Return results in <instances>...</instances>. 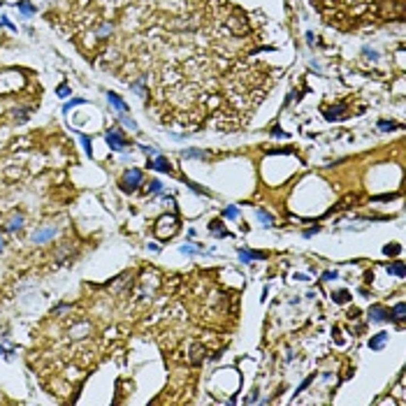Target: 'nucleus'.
<instances>
[{
    "instance_id": "nucleus-1",
    "label": "nucleus",
    "mask_w": 406,
    "mask_h": 406,
    "mask_svg": "<svg viewBox=\"0 0 406 406\" xmlns=\"http://www.w3.org/2000/svg\"><path fill=\"white\" fill-rule=\"evenodd\" d=\"M177 230H179V223L174 216H163V219L156 223V237L158 239H167V237H172Z\"/></svg>"
},
{
    "instance_id": "nucleus-2",
    "label": "nucleus",
    "mask_w": 406,
    "mask_h": 406,
    "mask_svg": "<svg viewBox=\"0 0 406 406\" xmlns=\"http://www.w3.org/2000/svg\"><path fill=\"white\" fill-rule=\"evenodd\" d=\"M142 179H144V177H142V172L133 167V169H128V172L123 174V179H121V186H123V190L133 193V190H137V188H139Z\"/></svg>"
},
{
    "instance_id": "nucleus-3",
    "label": "nucleus",
    "mask_w": 406,
    "mask_h": 406,
    "mask_svg": "<svg viewBox=\"0 0 406 406\" xmlns=\"http://www.w3.org/2000/svg\"><path fill=\"white\" fill-rule=\"evenodd\" d=\"M56 235H58L56 225H42L33 232V244H47V241L56 239Z\"/></svg>"
},
{
    "instance_id": "nucleus-4",
    "label": "nucleus",
    "mask_w": 406,
    "mask_h": 406,
    "mask_svg": "<svg viewBox=\"0 0 406 406\" xmlns=\"http://www.w3.org/2000/svg\"><path fill=\"white\" fill-rule=\"evenodd\" d=\"M104 139H107V144H109V149H114V151H123L125 146H128V142H125V137L118 133V130H107V135H104Z\"/></svg>"
},
{
    "instance_id": "nucleus-5",
    "label": "nucleus",
    "mask_w": 406,
    "mask_h": 406,
    "mask_svg": "<svg viewBox=\"0 0 406 406\" xmlns=\"http://www.w3.org/2000/svg\"><path fill=\"white\" fill-rule=\"evenodd\" d=\"M23 223H26V219H23V214H12L10 220H7V225H5V230L7 232H19V230H23Z\"/></svg>"
},
{
    "instance_id": "nucleus-6",
    "label": "nucleus",
    "mask_w": 406,
    "mask_h": 406,
    "mask_svg": "<svg viewBox=\"0 0 406 406\" xmlns=\"http://www.w3.org/2000/svg\"><path fill=\"white\" fill-rule=\"evenodd\" d=\"M107 100H109V104H112V107L116 109V114H118V116H123L125 112H128V104H125L116 93H112V91H109V93H107Z\"/></svg>"
},
{
    "instance_id": "nucleus-7",
    "label": "nucleus",
    "mask_w": 406,
    "mask_h": 406,
    "mask_svg": "<svg viewBox=\"0 0 406 406\" xmlns=\"http://www.w3.org/2000/svg\"><path fill=\"white\" fill-rule=\"evenodd\" d=\"M369 318L374 321V323H383V321H388L390 318V313L383 309V306H378V304H374L372 309H369Z\"/></svg>"
},
{
    "instance_id": "nucleus-8",
    "label": "nucleus",
    "mask_w": 406,
    "mask_h": 406,
    "mask_svg": "<svg viewBox=\"0 0 406 406\" xmlns=\"http://www.w3.org/2000/svg\"><path fill=\"white\" fill-rule=\"evenodd\" d=\"M146 167H153V169H158V172H169V169H172V165H169V160H167L165 156H156V160H153V163L149 160V165Z\"/></svg>"
},
{
    "instance_id": "nucleus-9",
    "label": "nucleus",
    "mask_w": 406,
    "mask_h": 406,
    "mask_svg": "<svg viewBox=\"0 0 406 406\" xmlns=\"http://www.w3.org/2000/svg\"><path fill=\"white\" fill-rule=\"evenodd\" d=\"M239 258L241 262H253V260H262L265 253H258V251H246V249H239Z\"/></svg>"
},
{
    "instance_id": "nucleus-10",
    "label": "nucleus",
    "mask_w": 406,
    "mask_h": 406,
    "mask_svg": "<svg viewBox=\"0 0 406 406\" xmlns=\"http://www.w3.org/2000/svg\"><path fill=\"white\" fill-rule=\"evenodd\" d=\"M255 216H258V220H260L265 228H274V216H271L270 211H265V209H258V211H255Z\"/></svg>"
},
{
    "instance_id": "nucleus-11",
    "label": "nucleus",
    "mask_w": 406,
    "mask_h": 406,
    "mask_svg": "<svg viewBox=\"0 0 406 406\" xmlns=\"http://www.w3.org/2000/svg\"><path fill=\"white\" fill-rule=\"evenodd\" d=\"M386 341H388V332H378V334L374 337V339L369 341V348H372V351H381Z\"/></svg>"
},
{
    "instance_id": "nucleus-12",
    "label": "nucleus",
    "mask_w": 406,
    "mask_h": 406,
    "mask_svg": "<svg viewBox=\"0 0 406 406\" xmlns=\"http://www.w3.org/2000/svg\"><path fill=\"white\" fill-rule=\"evenodd\" d=\"M88 332H91V323H79V325H74V327H72V337H74V339H84Z\"/></svg>"
},
{
    "instance_id": "nucleus-13",
    "label": "nucleus",
    "mask_w": 406,
    "mask_h": 406,
    "mask_svg": "<svg viewBox=\"0 0 406 406\" xmlns=\"http://www.w3.org/2000/svg\"><path fill=\"white\" fill-rule=\"evenodd\" d=\"M388 271H390L392 276H397V279H404V262L397 260V262H392V265H388Z\"/></svg>"
},
{
    "instance_id": "nucleus-14",
    "label": "nucleus",
    "mask_w": 406,
    "mask_h": 406,
    "mask_svg": "<svg viewBox=\"0 0 406 406\" xmlns=\"http://www.w3.org/2000/svg\"><path fill=\"white\" fill-rule=\"evenodd\" d=\"M17 7H19V12H23L26 17H31V14H35V7H33V5L28 2V0H21L19 5H17Z\"/></svg>"
},
{
    "instance_id": "nucleus-15",
    "label": "nucleus",
    "mask_w": 406,
    "mask_h": 406,
    "mask_svg": "<svg viewBox=\"0 0 406 406\" xmlns=\"http://www.w3.org/2000/svg\"><path fill=\"white\" fill-rule=\"evenodd\" d=\"M211 230H214V235H216V237H228L225 228H220V220H214V223H211Z\"/></svg>"
},
{
    "instance_id": "nucleus-16",
    "label": "nucleus",
    "mask_w": 406,
    "mask_h": 406,
    "mask_svg": "<svg viewBox=\"0 0 406 406\" xmlns=\"http://www.w3.org/2000/svg\"><path fill=\"white\" fill-rule=\"evenodd\" d=\"M146 190H149V193H160V190H163V184H160L158 179H153V181H149Z\"/></svg>"
},
{
    "instance_id": "nucleus-17",
    "label": "nucleus",
    "mask_w": 406,
    "mask_h": 406,
    "mask_svg": "<svg viewBox=\"0 0 406 406\" xmlns=\"http://www.w3.org/2000/svg\"><path fill=\"white\" fill-rule=\"evenodd\" d=\"M86 100L84 98H74V100H70V102H65V107H63V112H70L72 107H79V104H84Z\"/></svg>"
},
{
    "instance_id": "nucleus-18",
    "label": "nucleus",
    "mask_w": 406,
    "mask_h": 406,
    "mask_svg": "<svg viewBox=\"0 0 406 406\" xmlns=\"http://www.w3.org/2000/svg\"><path fill=\"white\" fill-rule=\"evenodd\" d=\"M184 158H207V153L204 151H195V149H188V151H184Z\"/></svg>"
},
{
    "instance_id": "nucleus-19",
    "label": "nucleus",
    "mask_w": 406,
    "mask_h": 406,
    "mask_svg": "<svg viewBox=\"0 0 406 406\" xmlns=\"http://www.w3.org/2000/svg\"><path fill=\"white\" fill-rule=\"evenodd\" d=\"M332 297H334V302L344 304V302H348V297H351V295H348V292H346V290H339V292H334Z\"/></svg>"
},
{
    "instance_id": "nucleus-20",
    "label": "nucleus",
    "mask_w": 406,
    "mask_h": 406,
    "mask_svg": "<svg viewBox=\"0 0 406 406\" xmlns=\"http://www.w3.org/2000/svg\"><path fill=\"white\" fill-rule=\"evenodd\" d=\"M392 313H395V316H392L395 321H404V304L399 302V304L395 306V311H392Z\"/></svg>"
},
{
    "instance_id": "nucleus-21",
    "label": "nucleus",
    "mask_w": 406,
    "mask_h": 406,
    "mask_svg": "<svg viewBox=\"0 0 406 406\" xmlns=\"http://www.w3.org/2000/svg\"><path fill=\"white\" fill-rule=\"evenodd\" d=\"M223 216H225V219H237V216H239V209H237V207H228L225 211H223Z\"/></svg>"
},
{
    "instance_id": "nucleus-22",
    "label": "nucleus",
    "mask_w": 406,
    "mask_h": 406,
    "mask_svg": "<svg viewBox=\"0 0 406 406\" xmlns=\"http://www.w3.org/2000/svg\"><path fill=\"white\" fill-rule=\"evenodd\" d=\"M82 146H84V151L91 156V137H86V135H82Z\"/></svg>"
},
{
    "instance_id": "nucleus-23",
    "label": "nucleus",
    "mask_w": 406,
    "mask_h": 406,
    "mask_svg": "<svg viewBox=\"0 0 406 406\" xmlns=\"http://www.w3.org/2000/svg\"><path fill=\"white\" fill-rule=\"evenodd\" d=\"M56 93H58V98H68V95H70V88H68V86H65V84H61V86H58V91H56Z\"/></svg>"
},
{
    "instance_id": "nucleus-24",
    "label": "nucleus",
    "mask_w": 406,
    "mask_h": 406,
    "mask_svg": "<svg viewBox=\"0 0 406 406\" xmlns=\"http://www.w3.org/2000/svg\"><path fill=\"white\" fill-rule=\"evenodd\" d=\"M139 149H142L144 153H149V156H158V151L153 149V146H139Z\"/></svg>"
},
{
    "instance_id": "nucleus-25",
    "label": "nucleus",
    "mask_w": 406,
    "mask_h": 406,
    "mask_svg": "<svg viewBox=\"0 0 406 406\" xmlns=\"http://www.w3.org/2000/svg\"><path fill=\"white\" fill-rule=\"evenodd\" d=\"M383 251H386L388 255H397V253H399V246H386Z\"/></svg>"
},
{
    "instance_id": "nucleus-26",
    "label": "nucleus",
    "mask_w": 406,
    "mask_h": 406,
    "mask_svg": "<svg viewBox=\"0 0 406 406\" xmlns=\"http://www.w3.org/2000/svg\"><path fill=\"white\" fill-rule=\"evenodd\" d=\"M323 279H325V281H334V279H337V271H325Z\"/></svg>"
},
{
    "instance_id": "nucleus-27",
    "label": "nucleus",
    "mask_w": 406,
    "mask_h": 406,
    "mask_svg": "<svg viewBox=\"0 0 406 406\" xmlns=\"http://www.w3.org/2000/svg\"><path fill=\"white\" fill-rule=\"evenodd\" d=\"M181 253H188V255H193V253H198V249H193V246H181Z\"/></svg>"
},
{
    "instance_id": "nucleus-28",
    "label": "nucleus",
    "mask_w": 406,
    "mask_h": 406,
    "mask_svg": "<svg viewBox=\"0 0 406 406\" xmlns=\"http://www.w3.org/2000/svg\"><path fill=\"white\" fill-rule=\"evenodd\" d=\"M316 232H318V228H313V230H306V232H304V237H313Z\"/></svg>"
},
{
    "instance_id": "nucleus-29",
    "label": "nucleus",
    "mask_w": 406,
    "mask_h": 406,
    "mask_svg": "<svg viewBox=\"0 0 406 406\" xmlns=\"http://www.w3.org/2000/svg\"><path fill=\"white\" fill-rule=\"evenodd\" d=\"M2 251H5V239L0 237V253H2Z\"/></svg>"
},
{
    "instance_id": "nucleus-30",
    "label": "nucleus",
    "mask_w": 406,
    "mask_h": 406,
    "mask_svg": "<svg viewBox=\"0 0 406 406\" xmlns=\"http://www.w3.org/2000/svg\"><path fill=\"white\" fill-rule=\"evenodd\" d=\"M5 355H7V351H5V348L0 346V357H5Z\"/></svg>"
}]
</instances>
